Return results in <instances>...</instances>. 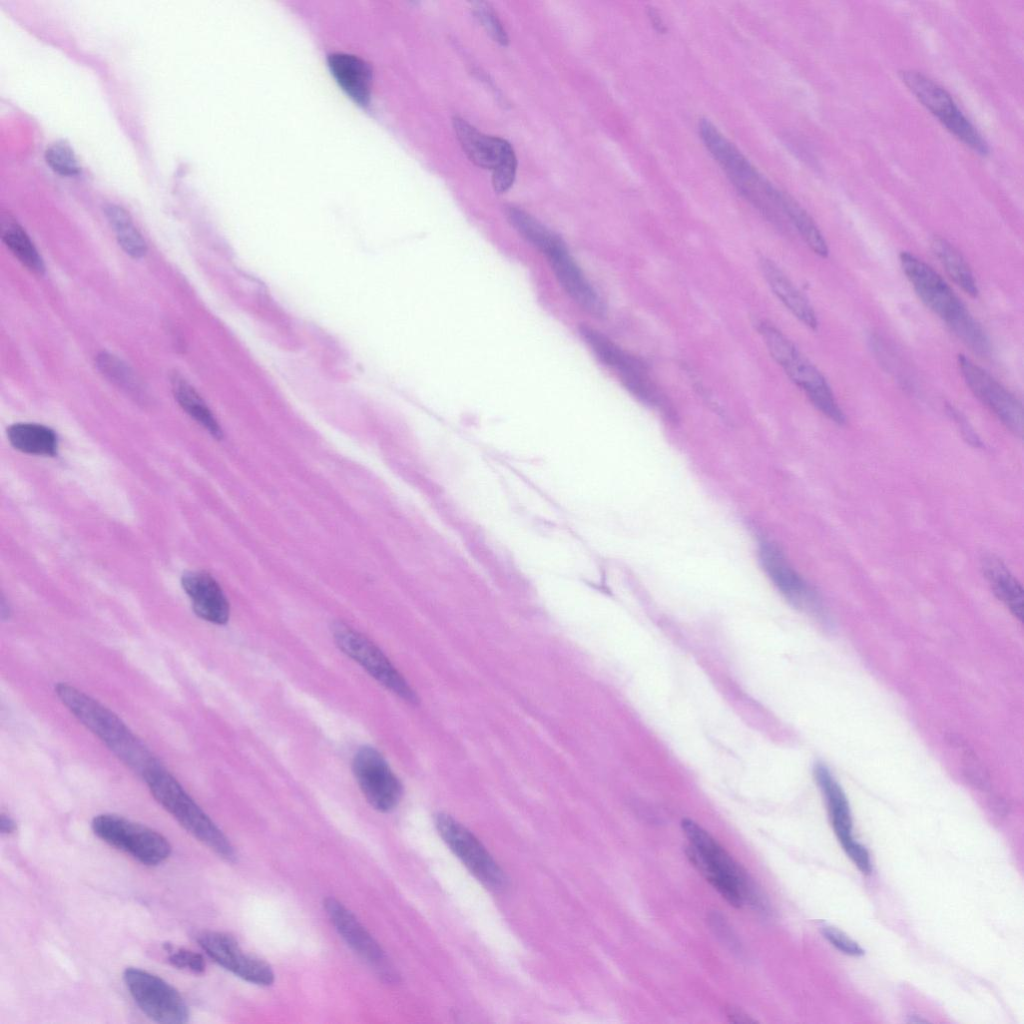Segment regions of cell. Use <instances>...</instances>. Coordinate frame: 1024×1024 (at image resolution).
Masks as SVG:
<instances>
[{"label": "cell", "mask_w": 1024, "mask_h": 1024, "mask_svg": "<svg viewBox=\"0 0 1024 1024\" xmlns=\"http://www.w3.org/2000/svg\"><path fill=\"white\" fill-rule=\"evenodd\" d=\"M760 561L768 577L793 605L810 612L820 610V602L815 592L777 548L763 544L760 549Z\"/></svg>", "instance_id": "17"}, {"label": "cell", "mask_w": 1024, "mask_h": 1024, "mask_svg": "<svg viewBox=\"0 0 1024 1024\" xmlns=\"http://www.w3.org/2000/svg\"><path fill=\"white\" fill-rule=\"evenodd\" d=\"M688 839L687 856L704 878L732 906L741 907L751 897L746 875L727 851L700 825L683 819Z\"/></svg>", "instance_id": "4"}, {"label": "cell", "mask_w": 1024, "mask_h": 1024, "mask_svg": "<svg viewBox=\"0 0 1024 1024\" xmlns=\"http://www.w3.org/2000/svg\"><path fill=\"white\" fill-rule=\"evenodd\" d=\"M100 370L125 389L137 391L139 383L129 368L113 355L103 353L97 358Z\"/></svg>", "instance_id": "32"}, {"label": "cell", "mask_w": 1024, "mask_h": 1024, "mask_svg": "<svg viewBox=\"0 0 1024 1024\" xmlns=\"http://www.w3.org/2000/svg\"><path fill=\"white\" fill-rule=\"evenodd\" d=\"M328 66L335 81L356 104L368 105L372 71L364 60L350 54L333 53L328 57Z\"/></svg>", "instance_id": "21"}, {"label": "cell", "mask_w": 1024, "mask_h": 1024, "mask_svg": "<svg viewBox=\"0 0 1024 1024\" xmlns=\"http://www.w3.org/2000/svg\"><path fill=\"white\" fill-rule=\"evenodd\" d=\"M521 236L546 256L559 284L575 303L591 315H604L601 298L558 234L531 219L523 226Z\"/></svg>", "instance_id": "6"}, {"label": "cell", "mask_w": 1024, "mask_h": 1024, "mask_svg": "<svg viewBox=\"0 0 1024 1024\" xmlns=\"http://www.w3.org/2000/svg\"><path fill=\"white\" fill-rule=\"evenodd\" d=\"M1 237L11 252L35 273H43L44 263L35 248L33 242L20 226V224L9 214H1Z\"/></svg>", "instance_id": "28"}, {"label": "cell", "mask_w": 1024, "mask_h": 1024, "mask_svg": "<svg viewBox=\"0 0 1024 1024\" xmlns=\"http://www.w3.org/2000/svg\"><path fill=\"white\" fill-rule=\"evenodd\" d=\"M182 586L200 618L218 625L228 621L229 603L212 576L204 572H188L182 577Z\"/></svg>", "instance_id": "19"}, {"label": "cell", "mask_w": 1024, "mask_h": 1024, "mask_svg": "<svg viewBox=\"0 0 1024 1024\" xmlns=\"http://www.w3.org/2000/svg\"><path fill=\"white\" fill-rule=\"evenodd\" d=\"M16 830V823L14 819L8 814L1 813L0 815V831L2 834H12Z\"/></svg>", "instance_id": "39"}, {"label": "cell", "mask_w": 1024, "mask_h": 1024, "mask_svg": "<svg viewBox=\"0 0 1024 1024\" xmlns=\"http://www.w3.org/2000/svg\"><path fill=\"white\" fill-rule=\"evenodd\" d=\"M473 12L491 38L500 45L509 42L507 32L494 9L486 2L473 3Z\"/></svg>", "instance_id": "33"}, {"label": "cell", "mask_w": 1024, "mask_h": 1024, "mask_svg": "<svg viewBox=\"0 0 1024 1024\" xmlns=\"http://www.w3.org/2000/svg\"><path fill=\"white\" fill-rule=\"evenodd\" d=\"M165 948L168 953V961L174 967L189 970L196 974H201L205 971V959L200 953L168 945H165Z\"/></svg>", "instance_id": "34"}, {"label": "cell", "mask_w": 1024, "mask_h": 1024, "mask_svg": "<svg viewBox=\"0 0 1024 1024\" xmlns=\"http://www.w3.org/2000/svg\"><path fill=\"white\" fill-rule=\"evenodd\" d=\"M336 645L356 661L381 685L408 702L417 700L414 691L382 651L349 625L336 622L332 626Z\"/></svg>", "instance_id": "12"}, {"label": "cell", "mask_w": 1024, "mask_h": 1024, "mask_svg": "<svg viewBox=\"0 0 1024 1024\" xmlns=\"http://www.w3.org/2000/svg\"><path fill=\"white\" fill-rule=\"evenodd\" d=\"M324 907L338 933L359 956L375 965L384 963V951L349 909L331 897L325 899Z\"/></svg>", "instance_id": "20"}, {"label": "cell", "mask_w": 1024, "mask_h": 1024, "mask_svg": "<svg viewBox=\"0 0 1024 1024\" xmlns=\"http://www.w3.org/2000/svg\"><path fill=\"white\" fill-rule=\"evenodd\" d=\"M908 1018H909V1019H908V1022H910V1023H911V1022H912V1023H920V1022H927V1021H926L925 1019H922V1018H921V1017H919L918 1015H914V1014H912V1015H909V1016H908Z\"/></svg>", "instance_id": "40"}, {"label": "cell", "mask_w": 1024, "mask_h": 1024, "mask_svg": "<svg viewBox=\"0 0 1024 1024\" xmlns=\"http://www.w3.org/2000/svg\"><path fill=\"white\" fill-rule=\"evenodd\" d=\"M580 333L599 360L616 373L632 395L651 407L669 412L664 396L642 361L593 328L582 326Z\"/></svg>", "instance_id": "8"}, {"label": "cell", "mask_w": 1024, "mask_h": 1024, "mask_svg": "<svg viewBox=\"0 0 1024 1024\" xmlns=\"http://www.w3.org/2000/svg\"><path fill=\"white\" fill-rule=\"evenodd\" d=\"M849 858L854 862L863 874H869L872 870L870 855L867 849L857 841L844 848Z\"/></svg>", "instance_id": "37"}, {"label": "cell", "mask_w": 1024, "mask_h": 1024, "mask_svg": "<svg viewBox=\"0 0 1024 1024\" xmlns=\"http://www.w3.org/2000/svg\"><path fill=\"white\" fill-rule=\"evenodd\" d=\"M105 213L113 227L119 245L134 258H140L147 251L146 243L135 227L129 213L121 206L109 204Z\"/></svg>", "instance_id": "30"}, {"label": "cell", "mask_w": 1024, "mask_h": 1024, "mask_svg": "<svg viewBox=\"0 0 1024 1024\" xmlns=\"http://www.w3.org/2000/svg\"><path fill=\"white\" fill-rule=\"evenodd\" d=\"M172 390L179 405L215 438L222 437V430L212 412L197 391L181 375L171 378Z\"/></svg>", "instance_id": "29"}, {"label": "cell", "mask_w": 1024, "mask_h": 1024, "mask_svg": "<svg viewBox=\"0 0 1024 1024\" xmlns=\"http://www.w3.org/2000/svg\"><path fill=\"white\" fill-rule=\"evenodd\" d=\"M197 942L212 960L243 980L257 985L273 983L274 973L269 964L244 953L232 936L205 931L197 936Z\"/></svg>", "instance_id": "16"}, {"label": "cell", "mask_w": 1024, "mask_h": 1024, "mask_svg": "<svg viewBox=\"0 0 1024 1024\" xmlns=\"http://www.w3.org/2000/svg\"><path fill=\"white\" fill-rule=\"evenodd\" d=\"M698 133L738 193L770 222L783 227L786 221L781 211L783 191L773 186L710 120H699Z\"/></svg>", "instance_id": "2"}, {"label": "cell", "mask_w": 1024, "mask_h": 1024, "mask_svg": "<svg viewBox=\"0 0 1024 1024\" xmlns=\"http://www.w3.org/2000/svg\"><path fill=\"white\" fill-rule=\"evenodd\" d=\"M758 331L772 356L788 377L827 418L838 425L846 417L823 374L797 349L778 328L762 321Z\"/></svg>", "instance_id": "5"}, {"label": "cell", "mask_w": 1024, "mask_h": 1024, "mask_svg": "<svg viewBox=\"0 0 1024 1024\" xmlns=\"http://www.w3.org/2000/svg\"><path fill=\"white\" fill-rule=\"evenodd\" d=\"M961 375L970 391L1015 435L1023 433L1021 402L988 372L963 354L958 355Z\"/></svg>", "instance_id": "13"}, {"label": "cell", "mask_w": 1024, "mask_h": 1024, "mask_svg": "<svg viewBox=\"0 0 1024 1024\" xmlns=\"http://www.w3.org/2000/svg\"><path fill=\"white\" fill-rule=\"evenodd\" d=\"M931 248L955 284L968 295L976 297L979 292L977 282L962 254L946 239L938 236L932 239Z\"/></svg>", "instance_id": "26"}, {"label": "cell", "mask_w": 1024, "mask_h": 1024, "mask_svg": "<svg viewBox=\"0 0 1024 1024\" xmlns=\"http://www.w3.org/2000/svg\"><path fill=\"white\" fill-rule=\"evenodd\" d=\"M436 827L446 844L479 881L493 889L505 885L503 871L465 826L449 815L439 814Z\"/></svg>", "instance_id": "14"}, {"label": "cell", "mask_w": 1024, "mask_h": 1024, "mask_svg": "<svg viewBox=\"0 0 1024 1024\" xmlns=\"http://www.w3.org/2000/svg\"><path fill=\"white\" fill-rule=\"evenodd\" d=\"M761 271L769 287L784 306L805 326L817 329L818 319L807 298L770 259H760Z\"/></svg>", "instance_id": "22"}, {"label": "cell", "mask_w": 1024, "mask_h": 1024, "mask_svg": "<svg viewBox=\"0 0 1024 1024\" xmlns=\"http://www.w3.org/2000/svg\"><path fill=\"white\" fill-rule=\"evenodd\" d=\"M54 690L69 712L142 779L162 766L112 710L68 683H57Z\"/></svg>", "instance_id": "1"}, {"label": "cell", "mask_w": 1024, "mask_h": 1024, "mask_svg": "<svg viewBox=\"0 0 1024 1024\" xmlns=\"http://www.w3.org/2000/svg\"><path fill=\"white\" fill-rule=\"evenodd\" d=\"M899 261L919 299L940 317L951 331L972 316L950 286L932 267L907 251L900 253Z\"/></svg>", "instance_id": "11"}, {"label": "cell", "mask_w": 1024, "mask_h": 1024, "mask_svg": "<svg viewBox=\"0 0 1024 1024\" xmlns=\"http://www.w3.org/2000/svg\"><path fill=\"white\" fill-rule=\"evenodd\" d=\"M453 128L464 153L479 167L494 171L516 157L508 141L485 135L460 117L453 118Z\"/></svg>", "instance_id": "18"}, {"label": "cell", "mask_w": 1024, "mask_h": 1024, "mask_svg": "<svg viewBox=\"0 0 1024 1024\" xmlns=\"http://www.w3.org/2000/svg\"><path fill=\"white\" fill-rule=\"evenodd\" d=\"M900 77L915 97L948 131L977 153L987 154L988 146L985 140L943 87L914 70L902 71Z\"/></svg>", "instance_id": "9"}, {"label": "cell", "mask_w": 1024, "mask_h": 1024, "mask_svg": "<svg viewBox=\"0 0 1024 1024\" xmlns=\"http://www.w3.org/2000/svg\"><path fill=\"white\" fill-rule=\"evenodd\" d=\"M45 160L60 175L72 176L80 172V166L72 148L64 141L51 144L45 151Z\"/></svg>", "instance_id": "31"}, {"label": "cell", "mask_w": 1024, "mask_h": 1024, "mask_svg": "<svg viewBox=\"0 0 1024 1024\" xmlns=\"http://www.w3.org/2000/svg\"><path fill=\"white\" fill-rule=\"evenodd\" d=\"M125 986L139 1009L152 1021L182 1024L189 1020V1009L181 994L161 977L146 970L128 967L123 972Z\"/></svg>", "instance_id": "10"}, {"label": "cell", "mask_w": 1024, "mask_h": 1024, "mask_svg": "<svg viewBox=\"0 0 1024 1024\" xmlns=\"http://www.w3.org/2000/svg\"><path fill=\"white\" fill-rule=\"evenodd\" d=\"M821 932L823 936L842 953L851 956H861L864 954V950L859 946V944L849 938L842 931L831 926H824L821 928Z\"/></svg>", "instance_id": "35"}, {"label": "cell", "mask_w": 1024, "mask_h": 1024, "mask_svg": "<svg viewBox=\"0 0 1024 1024\" xmlns=\"http://www.w3.org/2000/svg\"><path fill=\"white\" fill-rule=\"evenodd\" d=\"M517 159L513 157L492 171V186L497 193H505L514 183Z\"/></svg>", "instance_id": "36"}, {"label": "cell", "mask_w": 1024, "mask_h": 1024, "mask_svg": "<svg viewBox=\"0 0 1024 1024\" xmlns=\"http://www.w3.org/2000/svg\"><path fill=\"white\" fill-rule=\"evenodd\" d=\"M814 774L825 796L835 834L842 847H845L854 841L851 812L846 795L825 766L817 765Z\"/></svg>", "instance_id": "23"}, {"label": "cell", "mask_w": 1024, "mask_h": 1024, "mask_svg": "<svg viewBox=\"0 0 1024 1024\" xmlns=\"http://www.w3.org/2000/svg\"><path fill=\"white\" fill-rule=\"evenodd\" d=\"M353 772L369 804L388 812L399 803L402 787L384 757L373 747L360 748L353 759Z\"/></svg>", "instance_id": "15"}, {"label": "cell", "mask_w": 1024, "mask_h": 1024, "mask_svg": "<svg viewBox=\"0 0 1024 1024\" xmlns=\"http://www.w3.org/2000/svg\"><path fill=\"white\" fill-rule=\"evenodd\" d=\"M154 799L191 835L228 861L236 854L229 839L163 766L146 775Z\"/></svg>", "instance_id": "3"}, {"label": "cell", "mask_w": 1024, "mask_h": 1024, "mask_svg": "<svg viewBox=\"0 0 1024 1024\" xmlns=\"http://www.w3.org/2000/svg\"><path fill=\"white\" fill-rule=\"evenodd\" d=\"M94 834L147 866L163 863L171 854L166 837L156 830L115 814H99L91 823Z\"/></svg>", "instance_id": "7"}, {"label": "cell", "mask_w": 1024, "mask_h": 1024, "mask_svg": "<svg viewBox=\"0 0 1024 1024\" xmlns=\"http://www.w3.org/2000/svg\"><path fill=\"white\" fill-rule=\"evenodd\" d=\"M782 214L799 233L807 246L818 256L827 257V242L820 229L807 211L790 195L783 192L781 199Z\"/></svg>", "instance_id": "27"}, {"label": "cell", "mask_w": 1024, "mask_h": 1024, "mask_svg": "<svg viewBox=\"0 0 1024 1024\" xmlns=\"http://www.w3.org/2000/svg\"><path fill=\"white\" fill-rule=\"evenodd\" d=\"M647 13H648V17H649L650 22H651L652 26L654 27V29L658 33H665L666 26H665V24L663 22V19L660 16L659 12L655 8L649 7Z\"/></svg>", "instance_id": "38"}, {"label": "cell", "mask_w": 1024, "mask_h": 1024, "mask_svg": "<svg viewBox=\"0 0 1024 1024\" xmlns=\"http://www.w3.org/2000/svg\"><path fill=\"white\" fill-rule=\"evenodd\" d=\"M982 571L995 596L1020 621L1023 619L1024 595L1021 584L997 557L985 556Z\"/></svg>", "instance_id": "24"}, {"label": "cell", "mask_w": 1024, "mask_h": 1024, "mask_svg": "<svg viewBox=\"0 0 1024 1024\" xmlns=\"http://www.w3.org/2000/svg\"><path fill=\"white\" fill-rule=\"evenodd\" d=\"M7 435L12 446L24 453L54 456L57 452V436L46 426L17 423L9 427Z\"/></svg>", "instance_id": "25"}]
</instances>
